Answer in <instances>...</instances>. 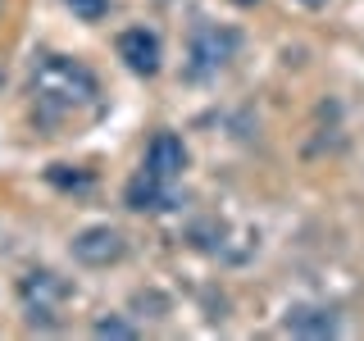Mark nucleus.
<instances>
[{
    "instance_id": "3",
    "label": "nucleus",
    "mask_w": 364,
    "mask_h": 341,
    "mask_svg": "<svg viewBox=\"0 0 364 341\" xmlns=\"http://www.w3.org/2000/svg\"><path fill=\"white\" fill-rule=\"evenodd\" d=\"M123 255H128V237L109 223L82 227V232L73 237V259L87 264V269H109V264H119Z\"/></svg>"
},
{
    "instance_id": "10",
    "label": "nucleus",
    "mask_w": 364,
    "mask_h": 341,
    "mask_svg": "<svg viewBox=\"0 0 364 341\" xmlns=\"http://www.w3.org/2000/svg\"><path fill=\"white\" fill-rule=\"evenodd\" d=\"M68 9H73V18H82V23H100L109 14V0H64Z\"/></svg>"
},
{
    "instance_id": "7",
    "label": "nucleus",
    "mask_w": 364,
    "mask_h": 341,
    "mask_svg": "<svg viewBox=\"0 0 364 341\" xmlns=\"http://www.w3.org/2000/svg\"><path fill=\"white\" fill-rule=\"evenodd\" d=\"M146 168H151V173H159L164 182L182 178V168H187V146H182V136L155 132V141L146 146Z\"/></svg>"
},
{
    "instance_id": "8",
    "label": "nucleus",
    "mask_w": 364,
    "mask_h": 341,
    "mask_svg": "<svg viewBox=\"0 0 364 341\" xmlns=\"http://www.w3.org/2000/svg\"><path fill=\"white\" fill-rule=\"evenodd\" d=\"M337 310H328V305H291L287 310L291 337H337Z\"/></svg>"
},
{
    "instance_id": "6",
    "label": "nucleus",
    "mask_w": 364,
    "mask_h": 341,
    "mask_svg": "<svg viewBox=\"0 0 364 341\" xmlns=\"http://www.w3.org/2000/svg\"><path fill=\"white\" fill-rule=\"evenodd\" d=\"M119 60L132 68V73H141V77H155L159 73V37L151 28H128V32H119Z\"/></svg>"
},
{
    "instance_id": "12",
    "label": "nucleus",
    "mask_w": 364,
    "mask_h": 341,
    "mask_svg": "<svg viewBox=\"0 0 364 341\" xmlns=\"http://www.w3.org/2000/svg\"><path fill=\"white\" fill-rule=\"evenodd\" d=\"M237 5H255V0H237Z\"/></svg>"
},
{
    "instance_id": "11",
    "label": "nucleus",
    "mask_w": 364,
    "mask_h": 341,
    "mask_svg": "<svg viewBox=\"0 0 364 341\" xmlns=\"http://www.w3.org/2000/svg\"><path fill=\"white\" fill-rule=\"evenodd\" d=\"M301 5H310V9H323V0H301Z\"/></svg>"
},
{
    "instance_id": "2",
    "label": "nucleus",
    "mask_w": 364,
    "mask_h": 341,
    "mask_svg": "<svg viewBox=\"0 0 364 341\" xmlns=\"http://www.w3.org/2000/svg\"><path fill=\"white\" fill-rule=\"evenodd\" d=\"M242 50V32L237 28H223V23H196L187 37V73L205 82L214 77L219 68H228Z\"/></svg>"
},
{
    "instance_id": "4",
    "label": "nucleus",
    "mask_w": 364,
    "mask_h": 341,
    "mask_svg": "<svg viewBox=\"0 0 364 341\" xmlns=\"http://www.w3.org/2000/svg\"><path fill=\"white\" fill-rule=\"evenodd\" d=\"M18 296H23V305H28L32 318H37V314H55L64 305V296H68V282L60 278V273H50V269H32L28 278L18 282Z\"/></svg>"
},
{
    "instance_id": "9",
    "label": "nucleus",
    "mask_w": 364,
    "mask_h": 341,
    "mask_svg": "<svg viewBox=\"0 0 364 341\" xmlns=\"http://www.w3.org/2000/svg\"><path fill=\"white\" fill-rule=\"evenodd\" d=\"M91 332L96 337H109V341H136V328L128 323V318H96V323H91Z\"/></svg>"
},
{
    "instance_id": "5",
    "label": "nucleus",
    "mask_w": 364,
    "mask_h": 341,
    "mask_svg": "<svg viewBox=\"0 0 364 341\" xmlns=\"http://www.w3.org/2000/svg\"><path fill=\"white\" fill-rule=\"evenodd\" d=\"M123 205L136 214H159V210H173V182H164L159 173L141 168L132 173V182L123 187Z\"/></svg>"
},
{
    "instance_id": "1",
    "label": "nucleus",
    "mask_w": 364,
    "mask_h": 341,
    "mask_svg": "<svg viewBox=\"0 0 364 341\" xmlns=\"http://www.w3.org/2000/svg\"><path fill=\"white\" fill-rule=\"evenodd\" d=\"M32 96H37L46 109H77V105H91V100L100 96V82L82 60L41 55V60L32 64Z\"/></svg>"
}]
</instances>
